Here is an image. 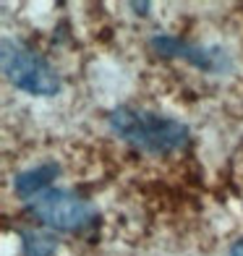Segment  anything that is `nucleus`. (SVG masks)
<instances>
[{
    "mask_svg": "<svg viewBox=\"0 0 243 256\" xmlns=\"http://www.w3.org/2000/svg\"><path fill=\"white\" fill-rule=\"evenodd\" d=\"M108 128L123 144L152 157H168L191 146V128L183 120L136 104L112 108L108 115Z\"/></svg>",
    "mask_w": 243,
    "mask_h": 256,
    "instance_id": "obj_1",
    "label": "nucleus"
},
{
    "mask_svg": "<svg viewBox=\"0 0 243 256\" xmlns=\"http://www.w3.org/2000/svg\"><path fill=\"white\" fill-rule=\"evenodd\" d=\"M0 66H3V76L8 84L29 97H55L63 89L55 66L18 37H3Z\"/></svg>",
    "mask_w": 243,
    "mask_h": 256,
    "instance_id": "obj_2",
    "label": "nucleus"
},
{
    "mask_svg": "<svg viewBox=\"0 0 243 256\" xmlns=\"http://www.w3.org/2000/svg\"><path fill=\"white\" fill-rule=\"evenodd\" d=\"M26 214L52 232L86 236L100 222L97 204L71 188H50L26 204Z\"/></svg>",
    "mask_w": 243,
    "mask_h": 256,
    "instance_id": "obj_3",
    "label": "nucleus"
},
{
    "mask_svg": "<svg viewBox=\"0 0 243 256\" xmlns=\"http://www.w3.org/2000/svg\"><path fill=\"white\" fill-rule=\"evenodd\" d=\"M149 50L160 58H170V60H186L202 74L222 76L233 71V58L217 44H196L178 37V34H165L160 32L149 40Z\"/></svg>",
    "mask_w": 243,
    "mask_h": 256,
    "instance_id": "obj_4",
    "label": "nucleus"
},
{
    "mask_svg": "<svg viewBox=\"0 0 243 256\" xmlns=\"http://www.w3.org/2000/svg\"><path fill=\"white\" fill-rule=\"evenodd\" d=\"M60 176V165L55 160H48V162H40L34 168H26L21 170L18 176L14 178V194L18 196L21 202H32L37 199L40 194L50 191L52 188V180Z\"/></svg>",
    "mask_w": 243,
    "mask_h": 256,
    "instance_id": "obj_5",
    "label": "nucleus"
},
{
    "mask_svg": "<svg viewBox=\"0 0 243 256\" xmlns=\"http://www.w3.org/2000/svg\"><path fill=\"white\" fill-rule=\"evenodd\" d=\"M18 238H21V256H55L60 248L58 236L44 228H24L18 230Z\"/></svg>",
    "mask_w": 243,
    "mask_h": 256,
    "instance_id": "obj_6",
    "label": "nucleus"
},
{
    "mask_svg": "<svg viewBox=\"0 0 243 256\" xmlns=\"http://www.w3.org/2000/svg\"><path fill=\"white\" fill-rule=\"evenodd\" d=\"M128 8L134 10L136 16H149V8H152V3H136V0H134V3H128Z\"/></svg>",
    "mask_w": 243,
    "mask_h": 256,
    "instance_id": "obj_7",
    "label": "nucleus"
},
{
    "mask_svg": "<svg viewBox=\"0 0 243 256\" xmlns=\"http://www.w3.org/2000/svg\"><path fill=\"white\" fill-rule=\"evenodd\" d=\"M230 256H243V236L233 243V246H230Z\"/></svg>",
    "mask_w": 243,
    "mask_h": 256,
    "instance_id": "obj_8",
    "label": "nucleus"
}]
</instances>
